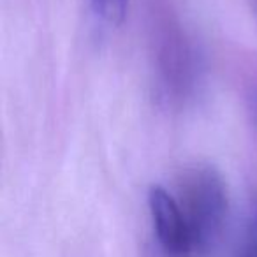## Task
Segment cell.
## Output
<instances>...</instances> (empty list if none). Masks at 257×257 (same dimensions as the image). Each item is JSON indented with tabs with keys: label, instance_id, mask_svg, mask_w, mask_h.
I'll use <instances>...</instances> for the list:
<instances>
[{
	"label": "cell",
	"instance_id": "cell-1",
	"mask_svg": "<svg viewBox=\"0 0 257 257\" xmlns=\"http://www.w3.org/2000/svg\"><path fill=\"white\" fill-rule=\"evenodd\" d=\"M175 197L189 224L194 253L208 257L220 243L227 222V189L220 173L210 166L185 169Z\"/></svg>",
	"mask_w": 257,
	"mask_h": 257
},
{
	"label": "cell",
	"instance_id": "cell-2",
	"mask_svg": "<svg viewBox=\"0 0 257 257\" xmlns=\"http://www.w3.org/2000/svg\"><path fill=\"white\" fill-rule=\"evenodd\" d=\"M152 227L155 241L164 257H196L189 224L175 194L161 185L148 192Z\"/></svg>",
	"mask_w": 257,
	"mask_h": 257
},
{
	"label": "cell",
	"instance_id": "cell-3",
	"mask_svg": "<svg viewBox=\"0 0 257 257\" xmlns=\"http://www.w3.org/2000/svg\"><path fill=\"white\" fill-rule=\"evenodd\" d=\"M90 2L99 18L111 25L123 22L128 9V0H90Z\"/></svg>",
	"mask_w": 257,
	"mask_h": 257
},
{
	"label": "cell",
	"instance_id": "cell-4",
	"mask_svg": "<svg viewBox=\"0 0 257 257\" xmlns=\"http://www.w3.org/2000/svg\"><path fill=\"white\" fill-rule=\"evenodd\" d=\"M234 257H257V208L246 222L245 232Z\"/></svg>",
	"mask_w": 257,
	"mask_h": 257
}]
</instances>
